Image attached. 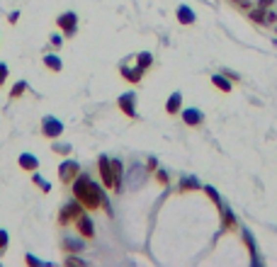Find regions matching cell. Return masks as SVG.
Listing matches in <instances>:
<instances>
[{
	"instance_id": "5b68a950",
	"label": "cell",
	"mask_w": 277,
	"mask_h": 267,
	"mask_svg": "<svg viewBox=\"0 0 277 267\" xmlns=\"http://www.w3.org/2000/svg\"><path fill=\"white\" fill-rule=\"evenodd\" d=\"M56 24H59V27H61V29H64V32H66V34H75V24H78V20H75V15H73V12H66V15H61V17H59V22H56Z\"/></svg>"
},
{
	"instance_id": "30bf717a",
	"label": "cell",
	"mask_w": 277,
	"mask_h": 267,
	"mask_svg": "<svg viewBox=\"0 0 277 267\" xmlns=\"http://www.w3.org/2000/svg\"><path fill=\"white\" fill-rule=\"evenodd\" d=\"M183 119H185L190 127H195V124L202 122V114H200L197 110H185V112H183Z\"/></svg>"
},
{
	"instance_id": "603a6c76",
	"label": "cell",
	"mask_w": 277,
	"mask_h": 267,
	"mask_svg": "<svg viewBox=\"0 0 277 267\" xmlns=\"http://www.w3.org/2000/svg\"><path fill=\"white\" fill-rule=\"evenodd\" d=\"M5 245H7V233H5V231H0V253L5 250Z\"/></svg>"
},
{
	"instance_id": "9a60e30c",
	"label": "cell",
	"mask_w": 277,
	"mask_h": 267,
	"mask_svg": "<svg viewBox=\"0 0 277 267\" xmlns=\"http://www.w3.org/2000/svg\"><path fill=\"white\" fill-rule=\"evenodd\" d=\"M211 83H214L216 88H221L224 92H229V90H231V85H229V80H224L221 75H214V78H211Z\"/></svg>"
},
{
	"instance_id": "4316f807",
	"label": "cell",
	"mask_w": 277,
	"mask_h": 267,
	"mask_svg": "<svg viewBox=\"0 0 277 267\" xmlns=\"http://www.w3.org/2000/svg\"><path fill=\"white\" fill-rule=\"evenodd\" d=\"M27 263H29V265H39V260H37L34 255H27Z\"/></svg>"
},
{
	"instance_id": "83f0119b",
	"label": "cell",
	"mask_w": 277,
	"mask_h": 267,
	"mask_svg": "<svg viewBox=\"0 0 277 267\" xmlns=\"http://www.w3.org/2000/svg\"><path fill=\"white\" fill-rule=\"evenodd\" d=\"M270 2H273V0H260V7H263V5H270Z\"/></svg>"
},
{
	"instance_id": "52a82bcc",
	"label": "cell",
	"mask_w": 277,
	"mask_h": 267,
	"mask_svg": "<svg viewBox=\"0 0 277 267\" xmlns=\"http://www.w3.org/2000/svg\"><path fill=\"white\" fill-rule=\"evenodd\" d=\"M70 216H80V201H75V204H69V206H64V214H61V223H69Z\"/></svg>"
},
{
	"instance_id": "8fae6325",
	"label": "cell",
	"mask_w": 277,
	"mask_h": 267,
	"mask_svg": "<svg viewBox=\"0 0 277 267\" xmlns=\"http://www.w3.org/2000/svg\"><path fill=\"white\" fill-rule=\"evenodd\" d=\"M112 178H115V190H119L122 187V163L117 158L112 160Z\"/></svg>"
},
{
	"instance_id": "ffe728a7",
	"label": "cell",
	"mask_w": 277,
	"mask_h": 267,
	"mask_svg": "<svg viewBox=\"0 0 277 267\" xmlns=\"http://www.w3.org/2000/svg\"><path fill=\"white\" fill-rule=\"evenodd\" d=\"M148 66H151V56H148V54H141V56H138V68L143 70V68H148Z\"/></svg>"
},
{
	"instance_id": "44dd1931",
	"label": "cell",
	"mask_w": 277,
	"mask_h": 267,
	"mask_svg": "<svg viewBox=\"0 0 277 267\" xmlns=\"http://www.w3.org/2000/svg\"><path fill=\"white\" fill-rule=\"evenodd\" d=\"M24 88H27L24 83H17V85L12 88V97H17V95H22V90H24Z\"/></svg>"
},
{
	"instance_id": "5bb4252c",
	"label": "cell",
	"mask_w": 277,
	"mask_h": 267,
	"mask_svg": "<svg viewBox=\"0 0 277 267\" xmlns=\"http://www.w3.org/2000/svg\"><path fill=\"white\" fill-rule=\"evenodd\" d=\"M122 73H124L127 80H134V83L141 80V68H134V70H132V68H122Z\"/></svg>"
},
{
	"instance_id": "4fadbf2b",
	"label": "cell",
	"mask_w": 277,
	"mask_h": 267,
	"mask_svg": "<svg viewBox=\"0 0 277 267\" xmlns=\"http://www.w3.org/2000/svg\"><path fill=\"white\" fill-rule=\"evenodd\" d=\"M165 110H168L170 114H175V112L180 110V92H173V97L168 100V105H165Z\"/></svg>"
},
{
	"instance_id": "d4e9b609",
	"label": "cell",
	"mask_w": 277,
	"mask_h": 267,
	"mask_svg": "<svg viewBox=\"0 0 277 267\" xmlns=\"http://www.w3.org/2000/svg\"><path fill=\"white\" fill-rule=\"evenodd\" d=\"M236 7H248V0H231Z\"/></svg>"
},
{
	"instance_id": "484cf974",
	"label": "cell",
	"mask_w": 277,
	"mask_h": 267,
	"mask_svg": "<svg viewBox=\"0 0 277 267\" xmlns=\"http://www.w3.org/2000/svg\"><path fill=\"white\" fill-rule=\"evenodd\" d=\"M275 20H277L275 12H265V22H275Z\"/></svg>"
},
{
	"instance_id": "ac0fdd59",
	"label": "cell",
	"mask_w": 277,
	"mask_h": 267,
	"mask_svg": "<svg viewBox=\"0 0 277 267\" xmlns=\"http://www.w3.org/2000/svg\"><path fill=\"white\" fill-rule=\"evenodd\" d=\"M64 245H66V250H70V253L83 250V243H80V241H70V238H66V241H64Z\"/></svg>"
},
{
	"instance_id": "cb8c5ba5",
	"label": "cell",
	"mask_w": 277,
	"mask_h": 267,
	"mask_svg": "<svg viewBox=\"0 0 277 267\" xmlns=\"http://www.w3.org/2000/svg\"><path fill=\"white\" fill-rule=\"evenodd\" d=\"M5 78H7V68H5V64H0V85L5 83Z\"/></svg>"
},
{
	"instance_id": "2e32d148",
	"label": "cell",
	"mask_w": 277,
	"mask_h": 267,
	"mask_svg": "<svg viewBox=\"0 0 277 267\" xmlns=\"http://www.w3.org/2000/svg\"><path fill=\"white\" fill-rule=\"evenodd\" d=\"M180 190H200V185H197L195 178H185V180L180 182Z\"/></svg>"
},
{
	"instance_id": "7402d4cb",
	"label": "cell",
	"mask_w": 277,
	"mask_h": 267,
	"mask_svg": "<svg viewBox=\"0 0 277 267\" xmlns=\"http://www.w3.org/2000/svg\"><path fill=\"white\" fill-rule=\"evenodd\" d=\"M34 182H39V185H42V187H44V192H49V190H51V185H49V182H46V180H42V178H39V175H34Z\"/></svg>"
},
{
	"instance_id": "d6986e66",
	"label": "cell",
	"mask_w": 277,
	"mask_h": 267,
	"mask_svg": "<svg viewBox=\"0 0 277 267\" xmlns=\"http://www.w3.org/2000/svg\"><path fill=\"white\" fill-rule=\"evenodd\" d=\"M251 20H253V22H265V12H263V7L253 10V12H251Z\"/></svg>"
},
{
	"instance_id": "8992f818",
	"label": "cell",
	"mask_w": 277,
	"mask_h": 267,
	"mask_svg": "<svg viewBox=\"0 0 277 267\" xmlns=\"http://www.w3.org/2000/svg\"><path fill=\"white\" fill-rule=\"evenodd\" d=\"M75 175H78V163H75V160H66V163L61 165V180H64V182H70Z\"/></svg>"
},
{
	"instance_id": "ba28073f",
	"label": "cell",
	"mask_w": 277,
	"mask_h": 267,
	"mask_svg": "<svg viewBox=\"0 0 277 267\" xmlns=\"http://www.w3.org/2000/svg\"><path fill=\"white\" fill-rule=\"evenodd\" d=\"M20 165H22L24 170H37V168H39V160H37L34 156H29V153H22V156H20Z\"/></svg>"
},
{
	"instance_id": "9c48e42d",
	"label": "cell",
	"mask_w": 277,
	"mask_h": 267,
	"mask_svg": "<svg viewBox=\"0 0 277 267\" xmlns=\"http://www.w3.org/2000/svg\"><path fill=\"white\" fill-rule=\"evenodd\" d=\"M178 20H180L183 24H190V22H195V15H192V10H190L187 5H180V7H178Z\"/></svg>"
},
{
	"instance_id": "3957f363",
	"label": "cell",
	"mask_w": 277,
	"mask_h": 267,
	"mask_svg": "<svg viewBox=\"0 0 277 267\" xmlns=\"http://www.w3.org/2000/svg\"><path fill=\"white\" fill-rule=\"evenodd\" d=\"M100 173H102V180L110 190H115V178H112V160H107L105 156L100 158Z\"/></svg>"
},
{
	"instance_id": "7a4b0ae2",
	"label": "cell",
	"mask_w": 277,
	"mask_h": 267,
	"mask_svg": "<svg viewBox=\"0 0 277 267\" xmlns=\"http://www.w3.org/2000/svg\"><path fill=\"white\" fill-rule=\"evenodd\" d=\"M42 132L54 138V136H61V132H64V124H61L59 119H54V117H46V119L42 122Z\"/></svg>"
},
{
	"instance_id": "6da1fadb",
	"label": "cell",
	"mask_w": 277,
	"mask_h": 267,
	"mask_svg": "<svg viewBox=\"0 0 277 267\" xmlns=\"http://www.w3.org/2000/svg\"><path fill=\"white\" fill-rule=\"evenodd\" d=\"M73 192H75V200L80 201V204H85L88 209H95V206L105 204V200H102V190H100L88 175H83L80 180L73 182Z\"/></svg>"
},
{
	"instance_id": "277c9868",
	"label": "cell",
	"mask_w": 277,
	"mask_h": 267,
	"mask_svg": "<svg viewBox=\"0 0 277 267\" xmlns=\"http://www.w3.org/2000/svg\"><path fill=\"white\" fill-rule=\"evenodd\" d=\"M119 107H122V112L124 114H129V117H134L137 112V97H134V92H127V95H122L119 97Z\"/></svg>"
},
{
	"instance_id": "e0dca14e",
	"label": "cell",
	"mask_w": 277,
	"mask_h": 267,
	"mask_svg": "<svg viewBox=\"0 0 277 267\" xmlns=\"http://www.w3.org/2000/svg\"><path fill=\"white\" fill-rule=\"evenodd\" d=\"M44 64L51 68V70H61V61H59V56H44Z\"/></svg>"
},
{
	"instance_id": "7c38bea8",
	"label": "cell",
	"mask_w": 277,
	"mask_h": 267,
	"mask_svg": "<svg viewBox=\"0 0 277 267\" xmlns=\"http://www.w3.org/2000/svg\"><path fill=\"white\" fill-rule=\"evenodd\" d=\"M78 226H80L83 236H88V238L92 236V226H90V219H88V216H83V214H80V216H78Z\"/></svg>"
}]
</instances>
